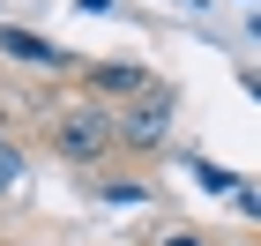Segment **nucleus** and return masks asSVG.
Here are the masks:
<instances>
[{"label": "nucleus", "instance_id": "obj_1", "mask_svg": "<svg viewBox=\"0 0 261 246\" xmlns=\"http://www.w3.org/2000/svg\"><path fill=\"white\" fill-rule=\"evenodd\" d=\"M53 149H60L67 164H105L112 149H120V120H112L105 104H82V112H60V120H53Z\"/></svg>", "mask_w": 261, "mask_h": 246}, {"label": "nucleus", "instance_id": "obj_2", "mask_svg": "<svg viewBox=\"0 0 261 246\" xmlns=\"http://www.w3.org/2000/svg\"><path fill=\"white\" fill-rule=\"evenodd\" d=\"M164 127H172V90H142L135 104H127V120H120V149H142V157H157L164 149Z\"/></svg>", "mask_w": 261, "mask_h": 246}, {"label": "nucleus", "instance_id": "obj_3", "mask_svg": "<svg viewBox=\"0 0 261 246\" xmlns=\"http://www.w3.org/2000/svg\"><path fill=\"white\" fill-rule=\"evenodd\" d=\"M0 52L15 67H67V52L53 38H38V30H15V22H0Z\"/></svg>", "mask_w": 261, "mask_h": 246}, {"label": "nucleus", "instance_id": "obj_4", "mask_svg": "<svg viewBox=\"0 0 261 246\" xmlns=\"http://www.w3.org/2000/svg\"><path fill=\"white\" fill-rule=\"evenodd\" d=\"M82 82H90L97 97H142V90H149V75H142L135 60H97V67H90Z\"/></svg>", "mask_w": 261, "mask_h": 246}, {"label": "nucleus", "instance_id": "obj_5", "mask_svg": "<svg viewBox=\"0 0 261 246\" xmlns=\"http://www.w3.org/2000/svg\"><path fill=\"white\" fill-rule=\"evenodd\" d=\"M15 186H22V149L0 134V194H15Z\"/></svg>", "mask_w": 261, "mask_h": 246}, {"label": "nucleus", "instance_id": "obj_6", "mask_svg": "<svg viewBox=\"0 0 261 246\" xmlns=\"http://www.w3.org/2000/svg\"><path fill=\"white\" fill-rule=\"evenodd\" d=\"M239 209H246V216H261V186H239Z\"/></svg>", "mask_w": 261, "mask_h": 246}, {"label": "nucleus", "instance_id": "obj_7", "mask_svg": "<svg viewBox=\"0 0 261 246\" xmlns=\"http://www.w3.org/2000/svg\"><path fill=\"white\" fill-rule=\"evenodd\" d=\"M164 246H201V239H194V231H179V239H164Z\"/></svg>", "mask_w": 261, "mask_h": 246}, {"label": "nucleus", "instance_id": "obj_8", "mask_svg": "<svg viewBox=\"0 0 261 246\" xmlns=\"http://www.w3.org/2000/svg\"><path fill=\"white\" fill-rule=\"evenodd\" d=\"M0 246H8V239H0Z\"/></svg>", "mask_w": 261, "mask_h": 246}]
</instances>
